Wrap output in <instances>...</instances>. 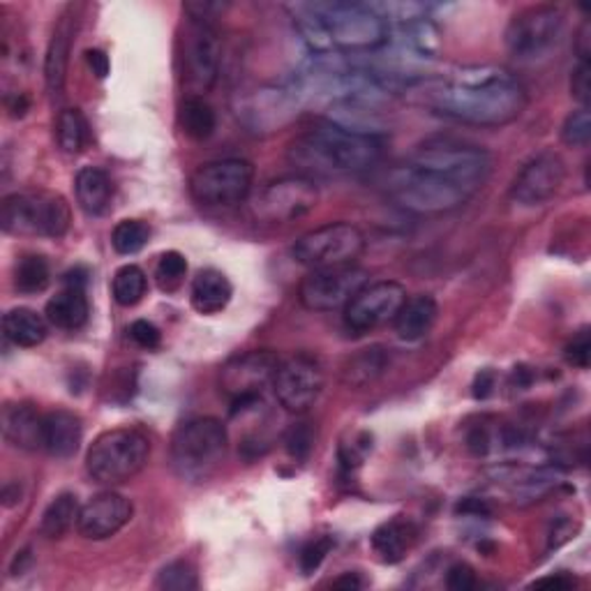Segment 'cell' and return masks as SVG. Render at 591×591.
Returning a JSON list of instances; mask_svg holds the SVG:
<instances>
[{
  "label": "cell",
  "mask_w": 591,
  "mask_h": 591,
  "mask_svg": "<svg viewBox=\"0 0 591 591\" xmlns=\"http://www.w3.org/2000/svg\"><path fill=\"white\" fill-rule=\"evenodd\" d=\"M576 51H578V61H589V56H591V29H589V21H584L580 25Z\"/></svg>",
  "instance_id": "47"
},
{
  "label": "cell",
  "mask_w": 591,
  "mask_h": 591,
  "mask_svg": "<svg viewBox=\"0 0 591 591\" xmlns=\"http://www.w3.org/2000/svg\"><path fill=\"white\" fill-rule=\"evenodd\" d=\"M146 289H148V277L139 266L127 264L116 271L112 282V294L118 305L135 307L146 296Z\"/></svg>",
  "instance_id": "33"
},
{
  "label": "cell",
  "mask_w": 591,
  "mask_h": 591,
  "mask_svg": "<svg viewBox=\"0 0 591 591\" xmlns=\"http://www.w3.org/2000/svg\"><path fill=\"white\" fill-rule=\"evenodd\" d=\"M70 222V205L56 192H17L0 205V226L10 236L61 239Z\"/></svg>",
  "instance_id": "7"
},
{
  "label": "cell",
  "mask_w": 591,
  "mask_h": 591,
  "mask_svg": "<svg viewBox=\"0 0 591 591\" xmlns=\"http://www.w3.org/2000/svg\"><path fill=\"white\" fill-rule=\"evenodd\" d=\"M148 239H150V226L141 220H123L112 231V245L123 256L141 252Z\"/></svg>",
  "instance_id": "35"
},
{
  "label": "cell",
  "mask_w": 591,
  "mask_h": 591,
  "mask_svg": "<svg viewBox=\"0 0 591 591\" xmlns=\"http://www.w3.org/2000/svg\"><path fill=\"white\" fill-rule=\"evenodd\" d=\"M229 448V434L213 416L192 419L171 436V467L183 481H209L222 465Z\"/></svg>",
  "instance_id": "4"
},
{
  "label": "cell",
  "mask_w": 591,
  "mask_h": 591,
  "mask_svg": "<svg viewBox=\"0 0 591 591\" xmlns=\"http://www.w3.org/2000/svg\"><path fill=\"white\" fill-rule=\"evenodd\" d=\"M220 63L222 40L213 21L188 19L183 35V80L192 95L203 97V93L215 86Z\"/></svg>",
  "instance_id": "13"
},
{
  "label": "cell",
  "mask_w": 591,
  "mask_h": 591,
  "mask_svg": "<svg viewBox=\"0 0 591 591\" xmlns=\"http://www.w3.org/2000/svg\"><path fill=\"white\" fill-rule=\"evenodd\" d=\"M319 203V188L310 176L294 173L271 181L254 199L252 211L262 222L287 224L313 213Z\"/></svg>",
  "instance_id": "12"
},
{
  "label": "cell",
  "mask_w": 591,
  "mask_h": 591,
  "mask_svg": "<svg viewBox=\"0 0 591 591\" xmlns=\"http://www.w3.org/2000/svg\"><path fill=\"white\" fill-rule=\"evenodd\" d=\"M279 356L271 349H254L231 358L222 366L220 389L231 400V416L247 414L262 400L264 389L273 387Z\"/></svg>",
  "instance_id": "8"
},
{
  "label": "cell",
  "mask_w": 591,
  "mask_h": 591,
  "mask_svg": "<svg viewBox=\"0 0 591 591\" xmlns=\"http://www.w3.org/2000/svg\"><path fill=\"white\" fill-rule=\"evenodd\" d=\"M76 33V14H74V6H70L59 23H56V31L49 40V49H46V59H44V82H46V91L59 97L65 88V80H67V63H70V51H72V40Z\"/></svg>",
  "instance_id": "20"
},
{
  "label": "cell",
  "mask_w": 591,
  "mask_h": 591,
  "mask_svg": "<svg viewBox=\"0 0 591 591\" xmlns=\"http://www.w3.org/2000/svg\"><path fill=\"white\" fill-rule=\"evenodd\" d=\"M292 252L294 260L310 271L351 266L366 252V236L349 222H328L303 234Z\"/></svg>",
  "instance_id": "9"
},
{
  "label": "cell",
  "mask_w": 591,
  "mask_h": 591,
  "mask_svg": "<svg viewBox=\"0 0 591 591\" xmlns=\"http://www.w3.org/2000/svg\"><path fill=\"white\" fill-rule=\"evenodd\" d=\"M29 107H31V102H29V97H25L23 93H19V95H14V97L8 99V109H10L12 118H21L25 112H29Z\"/></svg>",
  "instance_id": "50"
},
{
  "label": "cell",
  "mask_w": 591,
  "mask_h": 591,
  "mask_svg": "<svg viewBox=\"0 0 591 591\" xmlns=\"http://www.w3.org/2000/svg\"><path fill=\"white\" fill-rule=\"evenodd\" d=\"M589 356H591V340L589 330L582 328L578 336L567 345V361L580 370L589 368Z\"/></svg>",
  "instance_id": "42"
},
{
  "label": "cell",
  "mask_w": 591,
  "mask_h": 591,
  "mask_svg": "<svg viewBox=\"0 0 591 591\" xmlns=\"http://www.w3.org/2000/svg\"><path fill=\"white\" fill-rule=\"evenodd\" d=\"M88 315H91V303H88L86 289L82 287H65L44 307L46 321L61 330L84 328L88 321Z\"/></svg>",
  "instance_id": "26"
},
{
  "label": "cell",
  "mask_w": 591,
  "mask_h": 591,
  "mask_svg": "<svg viewBox=\"0 0 591 591\" xmlns=\"http://www.w3.org/2000/svg\"><path fill=\"white\" fill-rule=\"evenodd\" d=\"M133 502L127 497L112 490L99 493L82 506L76 529L86 541H107L133 520Z\"/></svg>",
  "instance_id": "19"
},
{
  "label": "cell",
  "mask_w": 591,
  "mask_h": 591,
  "mask_svg": "<svg viewBox=\"0 0 591 591\" xmlns=\"http://www.w3.org/2000/svg\"><path fill=\"white\" fill-rule=\"evenodd\" d=\"M330 548H333V538H328V536L317 538V541H313V543H307L303 548V552H300V571L305 576L315 573L324 563V559L330 552Z\"/></svg>",
  "instance_id": "40"
},
{
  "label": "cell",
  "mask_w": 591,
  "mask_h": 591,
  "mask_svg": "<svg viewBox=\"0 0 591 591\" xmlns=\"http://www.w3.org/2000/svg\"><path fill=\"white\" fill-rule=\"evenodd\" d=\"M436 315H440V305L430 294L407 296L398 317L393 319L395 333L404 342H419L432 330Z\"/></svg>",
  "instance_id": "23"
},
{
  "label": "cell",
  "mask_w": 591,
  "mask_h": 591,
  "mask_svg": "<svg viewBox=\"0 0 591 591\" xmlns=\"http://www.w3.org/2000/svg\"><path fill=\"white\" fill-rule=\"evenodd\" d=\"M561 139L567 146L573 148H584L591 139V116L587 112V107H580L576 112H571L561 125Z\"/></svg>",
  "instance_id": "38"
},
{
  "label": "cell",
  "mask_w": 591,
  "mask_h": 591,
  "mask_svg": "<svg viewBox=\"0 0 591 591\" xmlns=\"http://www.w3.org/2000/svg\"><path fill=\"white\" fill-rule=\"evenodd\" d=\"M460 513H474V516H490V506L483 499H465L457 506Z\"/></svg>",
  "instance_id": "49"
},
{
  "label": "cell",
  "mask_w": 591,
  "mask_h": 591,
  "mask_svg": "<svg viewBox=\"0 0 591 591\" xmlns=\"http://www.w3.org/2000/svg\"><path fill=\"white\" fill-rule=\"evenodd\" d=\"M563 181H567V165L557 152L548 150L520 169L516 181H513L510 199L527 205V209H534V205L548 203L559 192Z\"/></svg>",
  "instance_id": "18"
},
{
  "label": "cell",
  "mask_w": 591,
  "mask_h": 591,
  "mask_svg": "<svg viewBox=\"0 0 591 591\" xmlns=\"http://www.w3.org/2000/svg\"><path fill=\"white\" fill-rule=\"evenodd\" d=\"M368 271L358 266H338V268H319L310 271L300 287L298 300L310 313H336L345 310L353 294L368 285Z\"/></svg>",
  "instance_id": "14"
},
{
  "label": "cell",
  "mask_w": 591,
  "mask_h": 591,
  "mask_svg": "<svg viewBox=\"0 0 591 591\" xmlns=\"http://www.w3.org/2000/svg\"><path fill=\"white\" fill-rule=\"evenodd\" d=\"M303 105L296 88H260L250 93L239 107V118L254 133H273L292 123Z\"/></svg>",
  "instance_id": "17"
},
{
  "label": "cell",
  "mask_w": 591,
  "mask_h": 591,
  "mask_svg": "<svg viewBox=\"0 0 591 591\" xmlns=\"http://www.w3.org/2000/svg\"><path fill=\"white\" fill-rule=\"evenodd\" d=\"M589 91H591V65L589 61H578V65L571 72V95L582 107H587Z\"/></svg>",
  "instance_id": "43"
},
{
  "label": "cell",
  "mask_w": 591,
  "mask_h": 591,
  "mask_svg": "<svg viewBox=\"0 0 591 591\" xmlns=\"http://www.w3.org/2000/svg\"><path fill=\"white\" fill-rule=\"evenodd\" d=\"M425 107L474 127H502L518 120L527 107V91L516 74L497 65H472L436 80L407 86Z\"/></svg>",
  "instance_id": "2"
},
{
  "label": "cell",
  "mask_w": 591,
  "mask_h": 591,
  "mask_svg": "<svg viewBox=\"0 0 591 591\" xmlns=\"http://www.w3.org/2000/svg\"><path fill=\"white\" fill-rule=\"evenodd\" d=\"M150 460V440L139 428L102 432L86 455V472L99 485H120L144 472Z\"/></svg>",
  "instance_id": "5"
},
{
  "label": "cell",
  "mask_w": 591,
  "mask_h": 591,
  "mask_svg": "<svg viewBox=\"0 0 591 591\" xmlns=\"http://www.w3.org/2000/svg\"><path fill=\"white\" fill-rule=\"evenodd\" d=\"M407 300V289L400 282L379 279L368 282L353 294V298L345 307V324L356 336H366L379 326H387L400 313L402 303Z\"/></svg>",
  "instance_id": "15"
},
{
  "label": "cell",
  "mask_w": 591,
  "mask_h": 591,
  "mask_svg": "<svg viewBox=\"0 0 591 591\" xmlns=\"http://www.w3.org/2000/svg\"><path fill=\"white\" fill-rule=\"evenodd\" d=\"M495 389V372L490 370H481L474 379V398L476 400H485L487 395L493 393Z\"/></svg>",
  "instance_id": "46"
},
{
  "label": "cell",
  "mask_w": 591,
  "mask_h": 591,
  "mask_svg": "<svg viewBox=\"0 0 591 591\" xmlns=\"http://www.w3.org/2000/svg\"><path fill=\"white\" fill-rule=\"evenodd\" d=\"M419 529L407 518H393L374 529L370 543L379 561L383 563H400L407 552L414 548Z\"/></svg>",
  "instance_id": "24"
},
{
  "label": "cell",
  "mask_w": 591,
  "mask_h": 591,
  "mask_svg": "<svg viewBox=\"0 0 591 591\" xmlns=\"http://www.w3.org/2000/svg\"><path fill=\"white\" fill-rule=\"evenodd\" d=\"M333 51H377L389 42V23L370 6L310 3Z\"/></svg>",
  "instance_id": "6"
},
{
  "label": "cell",
  "mask_w": 591,
  "mask_h": 591,
  "mask_svg": "<svg viewBox=\"0 0 591 591\" xmlns=\"http://www.w3.org/2000/svg\"><path fill=\"white\" fill-rule=\"evenodd\" d=\"M313 446H315V432H313L310 423H296L287 430L285 448L294 460H298V462L307 460V455L313 453Z\"/></svg>",
  "instance_id": "39"
},
{
  "label": "cell",
  "mask_w": 591,
  "mask_h": 591,
  "mask_svg": "<svg viewBox=\"0 0 591 591\" xmlns=\"http://www.w3.org/2000/svg\"><path fill=\"white\" fill-rule=\"evenodd\" d=\"M56 137L59 146L70 152V156H76L88 139V125L86 118L80 109H63L56 123Z\"/></svg>",
  "instance_id": "34"
},
{
  "label": "cell",
  "mask_w": 591,
  "mask_h": 591,
  "mask_svg": "<svg viewBox=\"0 0 591 591\" xmlns=\"http://www.w3.org/2000/svg\"><path fill=\"white\" fill-rule=\"evenodd\" d=\"M186 273H188L186 256L176 250L165 252L160 256L158 266H156V279L165 292H176L178 287H181L183 279H186Z\"/></svg>",
  "instance_id": "37"
},
{
  "label": "cell",
  "mask_w": 591,
  "mask_h": 591,
  "mask_svg": "<svg viewBox=\"0 0 591 591\" xmlns=\"http://www.w3.org/2000/svg\"><path fill=\"white\" fill-rule=\"evenodd\" d=\"M6 338L17 347H38L46 340V317L38 315L31 307H12L3 317Z\"/></svg>",
  "instance_id": "28"
},
{
  "label": "cell",
  "mask_w": 591,
  "mask_h": 591,
  "mask_svg": "<svg viewBox=\"0 0 591 591\" xmlns=\"http://www.w3.org/2000/svg\"><path fill=\"white\" fill-rule=\"evenodd\" d=\"M74 192H76V201H80L82 205V211L97 218L107 213L112 203V194H114V186L107 171H102L97 167H84L74 178Z\"/></svg>",
  "instance_id": "27"
},
{
  "label": "cell",
  "mask_w": 591,
  "mask_h": 591,
  "mask_svg": "<svg viewBox=\"0 0 591 591\" xmlns=\"http://www.w3.org/2000/svg\"><path fill=\"white\" fill-rule=\"evenodd\" d=\"M84 440V423L82 419L67 409H54L44 414V436L42 448L59 460L72 457L80 451Z\"/></svg>",
  "instance_id": "21"
},
{
  "label": "cell",
  "mask_w": 591,
  "mask_h": 591,
  "mask_svg": "<svg viewBox=\"0 0 591 591\" xmlns=\"http://www.w3.org/2000/svg\"><path fill=\"white\" fill-rule=\"evenodd\" d=\"M130 338L135 340V345H139L141 349H158L162 342V333L156 324H150L146 319H137L130 326Z\"/></svg>",
  "instance_id": "41"
},
{
  "label": "cell",
  "mask_w": 591,
  "mask_h": 591,
  "mask_svg": "<svg viewBox=\"0 0 591 591\" xmlns=\"http://www.w3.org/2000/svg\"><path fill=\"white\" fill-rule=\"evenodd\" d=\"M29 561H31V550H23V552H19V555H17V559H14L12 576H19V573H23V571H25V563H29Z\"/></svg>",
  "instance_id": "52"
},
{
  "label": "cell",
  "mask_w": 591,
  "mask_h": 591,
  "mask_svg": "<svg viewBox=\"0 0 591 591\" xmlns=\"http://www.w3.org/2000/svg\"><path fill=\"white\" fill-rule=\"evenodd\" d=\"M273 391L277 402L289 414H305L307 409L315 407L324 391V368L319 358L310 353H294L287 361H279Z\"/></svg>",
  "instance_id": "16"
},
{
  "label": "cell",
  "mask_w": 591,
  "mask_h": 591,
  "mask_svg": "<svg viewBox=\"0 0 591 591\" xmlns=\"http://www.w3.org/2000/svg\"><path fill=\"white\" fill-rule=\"evenodd\" d=\"M51 268L42 254H25L14 268V287L21 294H40L49 287Z\"/></svg>",
  "instance_id": "32"
},
{
  "label": "cell",
  "mask_w": 591,
  "mask_h": 591,
  "mask_svg": "<svg viewBox=\"0 0 591 591\" xmlns=\"http://www.w3.org/2000/svg\"><path fill=\"white\" fill-rule=\"evenodd\" d=\"M389 351L383 347H370L358 351L351 356L345 370H342V381L349 389H366L370 383H374L383 372L389 370Z\"/></svg>",
  "instance_id": "29"
},
{
  "label": "cell",
  "mask_w": 591,
  "mask_h": 591,
  "mask_svg": "<svg viewBox=\"0 0 591 591\" xmlns=\"http://www.w3.org/2000/svg\"><path fill=\"white\" fill-rule=\"evenodd\" d=\"M381 156L379 137L347 130L324 120L298 135L287 150V158L303 176H349L377 165Z\"/></svg>",
  "instance_id": "3"
},
{
  "label": "cell",
  "mask_w": 591,
  "mask_h": 591,
  "mask_svg": "<svg viewBox=\"0 0 591 591\" xmlns=\"http://www.w3.org/2000/svg\"><path fill=\"white\" fill-rule=\"evenodd\" d=\"M531 587H550V589H571L576 587V580L563 576V573H555V576H546V578H538Z\"/></svg>",
  "instance_id": "48"
},
{
  "label": "cell",
  "mask_w": 591,
  "mask_h": 591,
  "mask_svg": "<svg viewBox=\"0 0 591 591\" xmlns=\"http://www.w3.org/2000/svg\"><path fill=\"white\" fill-rule=\"evenodd\" d=\"M3 434L6 440L21 451H38L42 448L44 436V416L35 404L17 402L3 409Z\"/></svg>",
  "instance_id": "22"
},
{
  "label": "cell",
  "mask_w": 591,
  "mask_h": 591,
  "mask_svg": "<svg viewBox=\"0 0 591 591\" xmlns=\"http://www.w3.org/2000/svg\"><path fill=\"white\" fill-rule=\"evenodd\" d=\"M476 573L467 563H453L446 573V587L451 591H472L476 589Z\"/></svg>",
  "instance_id": "44"
},
{
  "label": "cell",
  "mask_w": 591,
  "mask_h": 591,
  "mask_svg": "<svg viewBox=\"0 0 591 591\" xmlns=\"http://www.w3.org/2000/svg\"><path fill=\"white\" fill-rule=\"evenodd\" d=\"M156 587L165 589V591H194V589H199L197 569L186 559L171 561L158 573Z\"/></svg>",
  "instance_id": "36"
},
{
  "label": "cell",
  "mask_w": 591,
  "mask_h": 591,
  "mask_svg": "<svg viewBox=\"0 0 591 591\" xmlns=\"http://www.w3.org/2000/svg\"><path fill=\"white\" fill-rule=\"evenodd\" d=\"M181 127H183V133L194 141L209 139L218 127L215 109L203 97L190 95L181 107Z\"/></svg>",
  "instance_id": "31"
},
{
  "label": "cell",
  "mask_w": 591,
  "mask_h": 591,
  "mask_svg": "<svg viewBox=\"0 0 591 591\" xmlns=\"http://www.w3.org/2000/svg\"><path fill=\"white\" fill-rule=\"evenodd\" d=\"M563 33V12L555 6H529L506 25V49L513 59L536 61L548 56Z\"/></svg>",
  "instance_id": "10"
},
{
  "label": "cell",
  "mask_w": 591,
  "mask_h": 591,
  "mask_svg": "<svg viewBox=\"0 0 591 591\" xmlns=\"http://www.w3.org/2000/svg\"><path fill=\"white\" fill-rule=\"evenodd\" d=\"M234 287L229 277L218 268H203L192 279L190 300L199 315H218L231 303Z\"/></svg>",
  "instance_id": "25"
},
{
  "label": "cell",
  "mask_w": 591,
  "mask_h": 591,
  "mask_svg": "<svg viewBox=\"0 0 591 591\" xmlns=\"http://www.w3.org/2000/svg\"><path fill=\"white\" fill-rule=\"evenodd\" d=\"M86 61H88V67L93 70V74L97 76V80H105V76L112 70L109 56L105 54V51H99V49H88L86 51Z\"/></svg>",
  "instance_id": "45"
},
{
  "label": "cell",
  "mask_w": 591,
  "mask_h": 591,
  "mask_svg": "<svg viewBox=\"0 0 591 591\" xmlns=\"http://www.w3.org/2000/svg\"><path fill=\"white\" fill-rule=\"evenodd\" d=\"M80 510L82 506L76 495L61 493L42 513L40 534L46 538H63L76 525V520H80Z\"/></svg>",
  "instance_id": "30"
},
{
  "label": "cell",
  "mask_w": 591,
  "mask_h": 591,
  "mask_svg": "<svg viewBox=\"0 0 591 591\" xmlns=\"http://www.w3.org/2000/svg\"><path fill=\"white\" fill-rule=\"evenodd\" d=\"M254 181V167L241 158H226L201 165L190 178V194L197 203L220 209L247 199Z\"/></svg>",
  "instance_id": "11"
},
{
  "label": "cell",
  "mask_w": 591,
  "mask_h": 591,
  "mask_svg": "<svg viewBox=\"0 0 591 591\" xmlns=\"http://www.w3.org/2000/svg\"><path fill=\"white\" fill-rule=\"evenodd\" d=\"M333 587L356 591V589H363V587H366V582H363V578L358 576V573H345V576H340L336 582H333Z\"/></svg>",
  "instance_id": "51"
},
{
  "label": "cell",
  "mask_w": 591,
  "mask_h": 591,
  "mask_svg": "<svg viewBox=\"0 0 591 591\" xmlns=\"http://www.w3.org/2000/svg\"><path fill=\"white\" fill-rule=\"evenodd\" d=\"M490 152L481 146L436 139L414 152L389 176V194L400 209L416 215H442L465 205L487 181Z\"/></svg>",
  "instance_id": "1"
}]
</instances>
